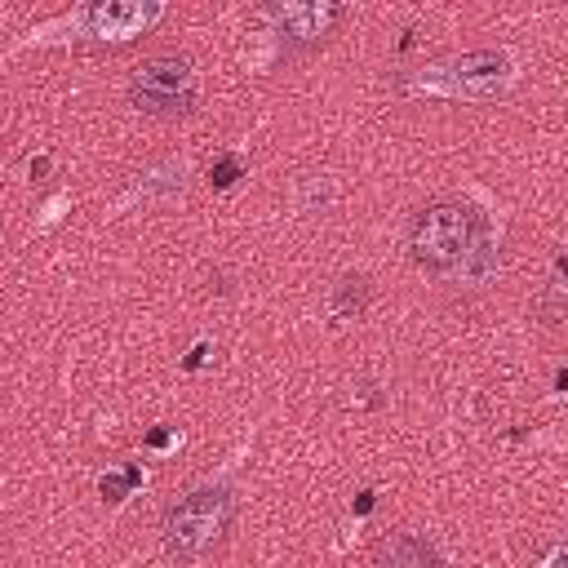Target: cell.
<instances>
[{
	"label": "cell",
	"mask_w": 568,
	"mask_h": 568,
	"mask_svg": "<svg viewBox=\"0 0 568 568\" xmlns=\"http://www.w3.org/2000/svg\"><path fill=\"white\" fill-rule=\"evenodd\" d=\"M226 528H231V493L226 488H195L164 510L160 541L178 564H195L226 537Z\"/></svg>",
	"instance_id": "1"
},
{
	"label": "cell",
	"mask_w": 568,
	"mask_h": 568,
	"mask_svg": "<svg viewBox=\"0 0 568 568\" xmlns=\"http://www.w3.org/2000/svg\"><path fill=\"white\" fill-rule=\"evenodd\" d=\"M475 209L457 204V200H435L426 209L413 213L408 222V248L413 262H422L426 271H453L470 244H475Z\"/></svg>",
	"instance_id": "2"
},
{
	"label": "cell",
	"mask_w": 568,
	"mask_h": 568,
	"mask_svg": "<svg viewBox=\"0 0 568 568\" xmlns=\"http://www.w3.org/2000/svg\"><path fill=\"white\" fill-rule=\"evenodd\" d=\"M129 98L138 111L151 115H182L195 106V84H191V62L186 58H151L133 71Z\"/></svg>",
	"instance_id": "3"
},
{
	"label": "cell",
	"mask_w": 568,
	"mask_h": 568,
	"mask_svg": "<svg viewBox=\"0 0 568 568\" xmlns=\"http://www.w3.org/2000/svg\"><path fill=\"white\" fill-rule=\"evenodd\" d=\"M266 13L288 44H320L342 22L337 4H266Z\"/></svg>",
	"instance_id": "4"
},
{
	"label": "cell",
	"mask_w": 568,
	"mask_h": 568,
	"mask_svg": "<svg viewBox=\"0 0 568 568\" xmlns=\"http://www.w3.org/2000/svg\"><path fill=\"white\" fill-rule=\"evenodd\" d=\"M160 18V9L155 4H124V0H106V4H93L89 13H84V22L98 31V36H115V40H124V36H138L146 22H155Z\"/></svg>",
	"instance_id": "5"
},
{
	"label": "cell",
	"mask_w": 568,
	"mask_h": 568,
	"mask_svg": "<svg viewBox=\"0 0 568 568\" xmlns=\"http://www.w3.org/2000/svg\"><path fill=\"white\" fill-rule=\"evenodd\" d=\"M377 568H439V555L426 537L399 532V537H386L377 546Z\"/></svg>",
	"instance_id": "6"
},
{
	"label": "cell",
	"mask_w": 568,
	"mask_h": 568,
	"mask_svg": "<svg viewBox=\"0 0 568 568\" xmlns=\"http://www.w3.org/2000/svg\"><path fill=\"white\" fill-rule=\"evenodd\" d=\"M368 306V284L359 280V275H346L342 284H337V293H333V315L337 320H351V315H359Z\"/></svg>",
	"instance_id": "7"
},
{
	"label": "cell",
	"mask_w": 568,
	"mask_h": 568,
	"mask_svg": "<svg viewBox=\"0 0 568 568\" xmlns=\"http://www.w3.org/2000/svg\"><path fill=\"white\" fill-rule=\"evenodd\" d=\"M235 173H240V160H231V155H226V160L213 169V186H231V182H235Z\"/></svg>",
	"instance_id": "8"
},
{
	"label": "cell",
	"mask_w": 568,
	"mask_h": 568,
	"mask_svg": "<svg viewBox=\"0 0 568 568\" xmlns=\"http://www.w3.org/2000/svg\"><path fill=\"white\" fill-rule=\"evenodd\" d=\"M541 568H568V541H559L550 555H546V564Z\"/></svg>",
	"instance_id": "9"
}]
</instances>
